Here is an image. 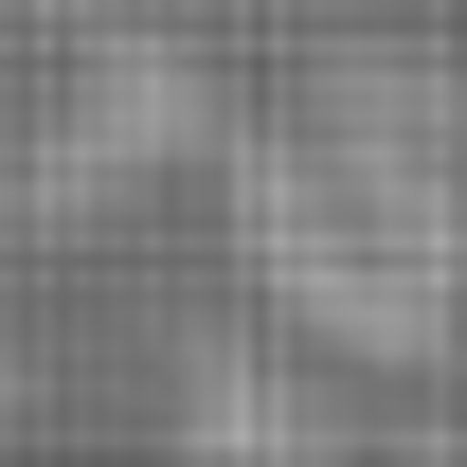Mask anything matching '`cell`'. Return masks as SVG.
Listing matches in <instances>:
<instances>
[{
	"label": "cell",
	"mask_w": 467,
	"mask_h": 467,
	"mask_svg": "<svg viewBox=\"0 0 467 467\" xmlns=\"http://www.w3.org/2000/svg\"><path fill=\"white\" fill-rule=\"evenodd\" d=\"M234 234L306 342L450 359L467 342V72H359L234 180Z\"/></svg>",
	"instance_id": "1"
}]
</instances>
